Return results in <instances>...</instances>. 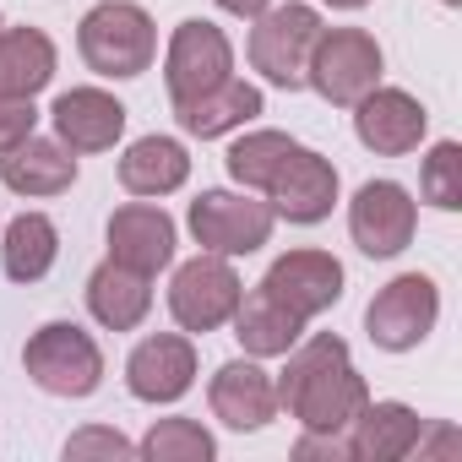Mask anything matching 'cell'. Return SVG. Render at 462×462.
<instances>
[{
  "label": "cell",
  "mask_w": 462,
  "mask_h": 462,
  "mask_svg": "<svg viewBox=\"0 0 462 462\" xmlns=\"http://www.w3.org/2000/svg\"><path fill=\"white\" fill-rule=\"evenodd\" d=\"M424 201H435L440 212H457L462 207V147L457 142H435V152L424 158Z\"/></svg>",
  "instance_id": "cell-28"
},
{
  "label": "cell",
  "mask_w": 462,
  "mask_h": 462,
  "mask_svg": "<svg viewBox=\"0 0 462 462\" xmlns=\"http://www.w3.org/2000/svg\"><path fill=\"white\" fill-rule=\"evenodd\" d=\"M424 440V424L408 402H365L348 424V457L359 462H397Z\"/></svg>",
  "instance_id": "cell-18"
},
{
  "label": "cell",
  "mask_w": 462,
  "mask_h": 462,
  "mask_svg": "<svg viewBox=\"0 0 462 462\" xmlns=\"http://www.w3.org/2000/svg\"><path fill=\"white\" fill-rule=\"evenodd\" d=\"M228 321H235V337L245 343V354H256V359L289 354L300 343V332H305V321L294 310H283L262 283H256V294H240V305H235Z\"/></svg>",
  "instance_id": "cell-22"
},
{
  "label": "cell",
  "mask_w": 462,
  "mask_h": 462,
  "mask_svg": "<svg viewBox=\"0 0 462 462\" xmlns=\"http://www.w3.org/2000/svg\"><path fill=\"white\" fill-rule=\"evenodd\" d=\"M267 196H273V212H283L289 223H321L337 201V169L321 152L294 147L283 169L267 180Z\"/></svg>",
  "instance_id": "cell-14"
},
{
  "label": "cell",
  "mask_w": 462,
  "mask_h": 462,
  "mask_svg": "<svg viewBox=\"0 0 462 462\" xmlns=\"http://www.w3.org/2000/svg\"><path fill=\"white\" fill-rule=\"evenodd\" d=\"M240 278H235V267H228L223 256H196V262H185L180 273H174V283H169V310H174V321L185 327V332H212V327H223L228 316H235V305H240Z\"/></svg>",
  "instance_id": "cell-9"
},
{
  "label": "cell",
  "mask_w": 462,
  "mask_h": 462,
  "mask_svg": "<svg viewBox=\"0 0 462 462\" xmlns=\"http://www.w3.org/2000/svg\"><path fill=\"white\" fill-rule=\"evenodd\" d=\"M446 6H462V0H446Z\"/></svg>",
  "instance_id": "cell-33"
},
{
  "label": "cell",
  "mask_w": 462,
  "mask_h": 462,
  "mask_svg": "<svg viewBox=\"0 0 462 462\" xmlns=\"http://www.w3.org/2000/svg\"><path fill=\"white\" fill-rule=\"evenodd\" d=\"M278 386V402L305 424V430H327V435H343L354 424V413L370 402L365 392V375L354 370L348 359V343L332 337V332H316L283 370Z\"/></svg>",
  "instance_id": "cell-1"
},
{
  "label": "cell",
  "mask_w": 462,
  "mask_h": 462,
  "mask_svg": "<svg viewBox=\"0 0 462 462\" xmlns=\"http://www.w3.org/2000/svg\"><path fill=\"white\" fill-rule=\"evenodd\" d=\"M55 77V44L39 28H6L0 33V93L33 98Z\"/></svg>",
  "instance_id": "cell-23"
},
{
  "label": "cell",
  "mask_w": 462,
  "mask_h": 462,
  "mask_svg": "<svg viewBox=\"0 0 462 462\" xmlns=\"http://www.w3.org/2000/svg\"><path fill=\"white\" fill-rule=\"evenodd\" d=\"M228 71H235V50H228L223 28H212L201 17H190V23L174 28L169 60H163V77H169V98L174 104H185V98L228 82Z\"/></svg>",
  "instance_id": "cell-10"
},
{
  "label": "cell",
  "mask_w": 462,
  "mask_h": 462,
  "mask_svg": "<svg viewBox=\"0 0 462 462\" xmlns=\"http://www.w3.org/2000/svg\"><path fill=\"white\" fill-rule=\"evenodd\" d=\"M136 451L152 457V462H207L217 446H212V435L196 419H158Z\"/></svg>",
  "instance_id": "cell-27"
},
{
  "label": "cell",
  "mask_w": 462,
  "mask_h": 462,
  "mask_svg": "<svg viewBox=\"0 0 462 462\" xmlns=\"http://www.w3.org/2000/svg\"><path fill=\"white\" fill-rule=\"evenodd\" d=\"M136 446L120 435V430H82L66 440V457H131Z\"/></svg>",
  "instance_id": "cell-30"
},
{
  "label": "cell",
  "mask_w": 462,
  "mask_h": 462,
  "mask_svg": "<svg viewBox=\"0 0 462 462\" xmlns=\"http://www.w3.org/2000/svg\"><path fill=\"white\" fill-rule=\"evenodd\" d=\"M321 39V17L316 6H267L251 28V66L273 82V88H305V66L310 50Z\"/></svg>",
  "instance_id": "cell-4"
},
{
  "label": "cell",
  "mask_w": 462,
  "mask_h": 462,
  "mask_svg": "<svg viewBox=\"0 0 462 462\" xmlns=\"http://www.w3.org/2000/svg\"><path fill=\"white\" fill-rule=\"evenodd\" d=\"M354 109H359V115H354L359 142H365L370 152H381V158L413 152V147L424 142V131H430L424 104H419L413 93H402V88H370Z\"/></svg>",
  "instance_id": "cell-12"
},
{
  "label": "cell",
  "mask_w": 462,
  "mask_h": 462,
  "mask_svg": "<svg viewBox=\"0 0 462 462\" xmlns=\"http://www.w3.org/2000/svg\"><path fill=\"white\" fill-rule=\"evenodd\" d=\"M0 180H6L17 196H60L77 185V158L66 142H44L28 136L12 152H0Z\"/></svg>",
  "instance_id": "cell-19"
},
{
  "label": "cell",
  "mask_w": 462,
  "mask_h": 462,
  "mask_svg": "<svg viewBox=\"0 0 462 462\" xmlns=\"http://www.w3.org/2000/svg\"><path fill=\"white\" fill-rule=\"evenodd\" d=\"M50 120H55V131H60V142L71 152H104L125 131V109L104 88H71V93H60L55 109H50Z\"/></svg>",
  "instance_id": "cell-16"
},
{
  "label": "cell",
  "mask_w": 462,
  "mask_h": 462,
  "mask_svg": "<svg viewBox=\"0 0 462 462\" xmlns=\"http://www.w3.org/2000/svg\"><path fill=\"white\" fill-rule=\"evenodd\" d=\"M273 207L235 196V190H201L190 201V235L212 256H251L273 240Z\"/></svg>",
  "instance_id": "cell-6"
},
{
  "label": "cell",
  "mask_w": 462,
  "mask_h": 462,
  "mask_svg": "<svg viewBox=\"0 0 462 462\" xmlns=\"http://www.w3.org/2000/svg\"><path fill=\"white\" fill-rule=\"evenodd\" d=\"M305 82L327 98V104H359L375 82H381V44L365 28H321Z\"/></svg>",
  "instance_id": "cell-5"
},
{
  "label": "cell",
  "mask_w": 462,
  "mask_h": 462,
  "mask_svg": "<svg viewBox=\"0 0 462 462\" xmlns=\"http://www.w3.org/2000/svg\"><path fill=\"white\" fill-rule=\"evenodd\" d=\"M39 125V109L33 98H12V93H0V152H12L17 142H28Z\"/></svg>",
  "instance_id": "cell-29"
},
{
  "label": "cell",
  "mask_w": 462,
  "mask_h": 462,
  "mask_svg": "<svg viewBox=\"0 0 462 462\" xmlns=\"http://www.w3.org/2000/svg\"><path fill=\"white\" fill-rule=\"evenodd\" d=\"M77 50L88 60V71L98 77H142L152 66V50H158V33H152V17L131 0H104L93 6L77 28Z\"/></svg>",
  "instance_id": "cell-2"
},
{
  "label": "cell",
  "mask_w": 462,
  "mask_h": 462,
  "mask_svg": "<svg viewBox=\"0 0 462 462\" xmlns=\"http://www.w3.org/2000/svg\"><path fill=\"white\" fill-rule=\"evenodd\" d=\"M262 289L283 310H294L300 321H310V316H321V310H332L343 300V267L327 251H289V256H278L267 267Z\"/></svg>",
  "instance_id": "cell-11"
},
{
  "label": "cell",
  "mask_w": 462,
  "mask_h": 462,
  "mask_svg": "<svg viewBox=\"0 0 462 462\" xmlns=\"http://www.w3.org/2000/svg\"><path fill=\"white\" fill-rule=\"evenodd\" d=\"M413 228H419V207H413V196H408L397 180H370V185H359V196H354V207H348V235H354V245H359L365 256L386 262V256L408 251V245H413Z\"/></svg>",
  "instance_id": "cell-8"
},
{
  "label": "cell",
  "mask_w": 462,
  "mask_h": 462,
  "mask_svg": "<svg viewBox=\"0 0 462 462\" xmlns=\"http://www.w3.org/2000/svg\"><path fill=\"white\" fill-rule=\"evenodd\" d=\"M88 310H93L98 327L131 332V327H142V316L152 310V289H147L142 273H131V267H120V262H104V267H93V278H88Z\"/></svg>",
  "instance_id": "cell-20"
},
{
  "label": "cell",
  "mask_w": 462,
  "mask_h": 462,
  "mask_svg": "<svg viewBox=\"0 0 462 462\" xmlns=\"http://www.w3.org/2000/svg\"><path fill=\"white\" fill-rule=\"evenodd\" d=\"M23 370L50 397H93L98 381H104V354L77 321H50V327H39L28 337Z\"/></svg>",
  "instance_id": "cell-3"
},
{
  "label": "cell",
  "mask_w": 462,
  "mask_h": 462,
  "mask_svg": "<svg viewBox=\"0 0 462 462\" xmlns=\"http://www.w3.org/2000/svg\"><path fill=\"white\" fill-rule=\"evenodd\" d=\"M262 115V93L251 88V82H217V88H207V93H196V98H185V104H174V120H180V131H190V136H223V131H235V125H245V120H256Z\"/></svg>",
  "instance_id": "cell-21"
},
{
  "label": "cell",
  "mask_w": 462,
  "mask_h": 462,
  "mask_svg": "<svg viewBox=\"0 0 462 462\" xmlns=\"http://www.w3.org/2000/svg\"><path fill=\"white\" fill-rule=\"evenodd\" d=\"M327 6H337V12H359V6H370V0H327Z\"/></svg>",
  "instance_id": "cell-32"
},
{
  "label": "cell",
  "mask_w": 462,
  "mask_h": 462,
  "mask_svg": "<svg viewBox=\"0 0 462 462\" xmlns=\"http://www.w3.org/2000/svg\"><path fill=\"white\" fill-rule=\"evenodd\" d=\"M212 413L228 424V430H262V424H273V413H278V386H273V375L262 370V365H251V359H235V365H223L217 375H212Z\"/></svg>",
  "instance_id": "cell-17"
},
{
  "label": "cell",
  "mask_w": 462,
  "mask_h": 462,
  "mask_svg": "<svg viewBox=\"0 0 462 462\" xmlns=\"http://www.w3.org/2000/svg\"><path fill=\"white\" fill-rule=\"evenodd\" d=\"M185 174H190V158H185V147L169 142V136H142V142H131V152L120 158V185H125L131 196H169V190L185 185Z\"/></svg>",
  "instance_id": "cell-24"
},
{
  "label": "cell",
  "mask_w": 462,
  "mask_h": 462,
  "mask_svg": "<svg viewBox=\"0 0 462 462\" xmlns=\"http://www.w3.org/2000/svg\"><path fill=\"white\" fill-rule=\"evenodd\" d=\"M190 381H196V348L180 332H158L136 343V354L125 359V386L142 402H174L190 392Z\"/></svg>",
  "instance_id": "cell-15"
},
{
  "label": "cell",
  "mask_w": 462,
  "mask_h": 462,
  "mask_svg": "<svg viewBox=\"0 0 462 462\" xmlns=\"http://www.w3.org/2000/svg\"><path fill=\"white\" fill-rule=\"evenodd\" d=\"M435 316H440V294H435V283H430L424 273H402V278H392V283L370 300V310H365V332H370L375 348H386V354H408V348H419V343L435 332Z\"/></svg>",
  "instance_id": "cell-7"
},
{
  "label": "cell",
  "mask_w": 462,
  "mask_h": 462,
  "mask_svg": "<svg viewBox=\"0 0 462 462\" xmlns=\"http://www.w3.org/2000/svg\"><path fill=\"white\" fill-rule=\"evenodd\" d=\"M217 6H223V12H235V17H262L273 0H217Z\"/></svg>",
  "instance_id": "cell-31"
},
{
  "label": "cell",
  "mask_w": 462,
  "mask_h": 462,
  "mask_svg": "<svg viewBox=\"0 0 462 462\" xmlns=\"http://www.w3.org/2000/svg\"><path fill=\"white\" fill-rule=\"evenodd\" d=\"M60 256V235L44 212H23L6 223V245H0V262H6L12 283H39Z\"/></svg>",
  "instance_id": "cell-25"
},
{
  "label": "cell",
  "mask_w": 462,
  "mask_h": 462,
  "mask_svg": "<svg viewBox=\"0 0 462 462\" xmlns=\"http://www.w3.org/2000/svg\"><path fill=\"white\" fill-rule=\"evenodd\" d=\"M294 147H300V142H289L283 131H251V136H240L235 147H228V174H235L240 185L267 190V180L283 169V158H289Z\"/></svg>",
  "instance_id": "cell-26"
},
{
  "label": "cell",
  "mask_w": 462,
  "mask_h": 462,
  "mask_svg": "<svg viewBox=\"0 0 462 462\" xmlns=\"http://www.w3.org/2000/svg\"><path fill=\"white\" fill-rule=\"evenodd\" d=\"M109 262L152 278L174 262V217L163 207H147V201H131L109 217Z\"/></svg>",
  "instance_id": "cell-13"
}]
</instances>
